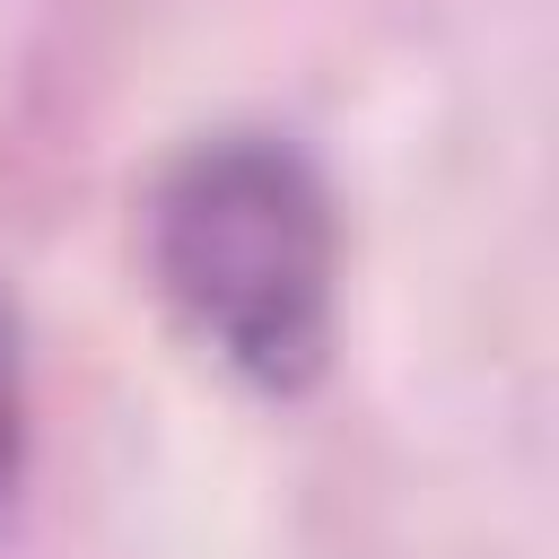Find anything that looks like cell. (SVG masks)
I'll return each instance as SVG.
<instances>
[{"label":"cell","mask_w":559,"mask_h":559,"mask_svg":"<svg viewBox=\"0 0 559 559\" xmlns=\"http://www.w3.org/2000/svg\"><path fill=\"white\" fill-rule=\"evenodd\" d=\"M17 463H26V358H17V314L0 297V507L17 489Z\"/></svg>","instance_id":"2"},{"label":"cell","mask_w":559,"mask_h":559,"mask_svg":"<svg viewBox=\"0 0 559 559\" xmlns=\"http://www.w3.org/2000/svg\"><path fill=\"white\" fill-rule=\"evenodd\" d=\"M148 271L183 332L253 393L332 367L341 218L323 166L280 131H210L148 192Z\"/></svg>","instance_id":"1"}]
</instances>
